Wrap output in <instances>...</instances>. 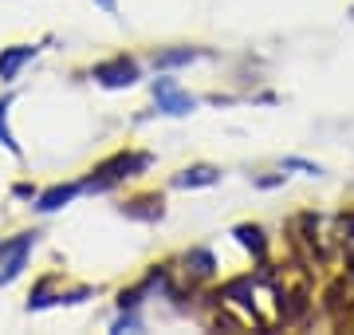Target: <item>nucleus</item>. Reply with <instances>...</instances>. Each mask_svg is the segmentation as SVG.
Returning a JSON list of instances; mask_svg holds the SVG:
<instances>
[{
    "mask_svg": "<svg viewBox=\"0 0 354 335\" xmlns=\"http://www.w3.org/2000/svg\"><path fill=\"white\" fill-rule=\"evenodd\" d=\"M146 166H150V158H146V154H118V158H111L106 166L95 170V174L83 181V190H95V194H102V190L118 185L122 178H134V174H142Z\"/></svg>",
    "mask_w": 354,
    "mask_h": 335,
    "instance_id": "obj_1",
    "label": "nucleus"
},
{
    "mask_svg": "<svg viewBox=\"0 0 354 335\" xmlns=\"http://www.w3.org/2000/svg\"><path fill=\"white\" fill-rule=\"evenodd\" d=\"M36 245V233H20L12 241H0V284L16 280L28 264V253Z\"/></svg>",
    "mask_w": 354,
    "mask_h": 335,
    "instance_id": "obj_2",
    "label": "nucleus"
},
{
    "mask_svg": "<svg viewBox=\"0 0 354 335\" xmlns=\"http://www.w3.org/2000/svg\"><path fill=\"white\" fill-rule=\"evenodd\" d=\"M153 99H158V111H165V115H189L197 107L185 91H177L174 79H158L153 83Z\"/></svg>",
    "mask_w": 354,
    "mask_h": 335,
    "instance_id": "obj_3",
    "label": "nucleus"
},
{
    "mask_svg": "<svg viewBox=\"0 0 354 335\" xmlns=\"http://www.w3.org/2000/svg\"><path fill=\"white\" fill-rule=\"evenodd\" d=\"M95 79H99L102 87H130V83L138 79V64L127 60V55H118V60H111V64L95 67Z\"/></svg>",
    "mask_w": 354,
    "mask_h": 335,
    "instance_id": "obj_4",
    "label": "nucleus"
},
{
    "mask_svg": "<svg viewBox=\"0 0 354 335\" xmlns=\"http://www.w3.org/2000/svg\"><path fill=\"white\" fill-rule=\"evenodd\" d=\"M36 52H39V48H32V44L4 48V52H0V79H16V75H20V67H24Z\"/></svg>",
    "mask_w": 354,
    "mask_h": 335,
    "instance_id": "obj_5",
    "label": "nucleus"
},
{
    "mask_svg": "<svg viewBox=\"0 0 354 335\" xmlns=\"http://www.w3.org/2000/svg\"><path fill=\"white\" fill-rule=\"evenodd\" d=\"M75 194H83V181H79V185H51L48 194L36 197V209L39 213H55V209H64Z\"/></svg>",
    "mask_w": 354,
    "mask_h": 335,
    "instance_id": "obj_6",
    "label": "nucleus"
},
{
    "mask_svg": "<svg viewBox=\"0 0 354 335\" xmlns=\"http://www.w3.org/2000/svg\"><path fill=\"white\" fill-rule=\"evenodd\" d=\"M216 181H221V170H213V166H193V170H185V174L177 178V185L197 190V185H216Z\"/></svg>",
    "mask_w": 354,
    "mask_h": 335,
    "instance_id": "obj_7",
    "label": "nucleus"
},
{
    "mask_svg": "<svg viewBox=\"0 0 354 335\" xmlns=\"http://www.w3.org/2000/svg\"><path fill=\"white\" fill-rule=\"evenodd\" d=\"M127 217H138V221H158L162 217V197H142V201H130L122 206Z\"/></svg>",
    "mask_w": 354,
    "mask_h": 335,
    "instance_id": "obj_8",
    "label": "nucleus"
},
{
    "mask_svg": "<svg viewBox=\"0 0 354 335\" xmlns=\"http://www.w3.org/2000/svg\"><path fill=\"white\" fill-rule=\"evenodd\" d=\"M197 48H177V52H162V55H153V67L158 71H165V67H181V64H193L197 60Z\"/></svg>",
    "mask_w": 354,
    "mask_h": 335,
    "instance_id": "obj_9",
    "label": "nucleus"
},
{
    "mask_svg": "<svg viewBox=\"0 0 354 335\" xmlns=\"http://www.w3.org/2000/svg\"><path fill=\"white\" fill-rule=\"evenodd\" d=\"M8 107H12V99H0V146H4V150H12V154H20L12 130H8Z\"/></svg>",
    "mask_w": 354,
    "mask_h": 335,
    "instance_id": "obj_10",
    "label": "nucleus"
},
{
    "mask_svg": "<svg viewBox=\"0 0 354 335\" xmlns=\"http://www.w3.org/2000/svg\"><path fill=\"white\" fill-rule=\"evenodd\" d=\"M236 237H241L244 248H252L256 257H264V233L256 229V225H241V229H236Z\"/></svg>",
    "mask_w": 354,
    "mask_h": 335,
    "instance_id": "obj_11",
    "label": "nucleus"
},
{
    "mask_svg": "<svg viewBox=\"0 0 354 335\" xmlns=\"http://www.w3.org/2000/svg\"><path fill=\"white\" fill-rule=\"evenodd\" d=\"M185 264L193 269V276H213V257L205 248H193L189 257H185Z\"/></svg>",
    "mask_w": 354,
    "mask_h": 335,
    "instance_id": "obj_12",
    "label": "nucleus"
},
{
    "mask_svg": "<svg viewBox=\"0 0 354 335\" xmlns=\"http://www.w3.org/2000/svg\"><path fill=\"white\" fill-rule=\"evenodd\" d=\"M102 8H106V12H114V0H99Z\"/></svg>",
    "mask_w": 354,
    "mask_h": 335,
    "instance_id": "obj_13",
    "label": "nucleus"
}]
</instances>
